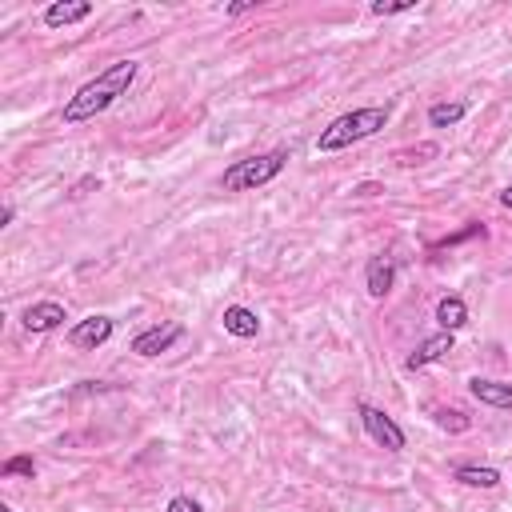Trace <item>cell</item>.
<instances>
[{
	"label": "cell",
	"instance_id": "cell-9",
	"mask_svg": "<svg viewBox=\"0 0 512 512\" xmlns=\"http://www.w3.org/2000/svg\"><path fill=\"white\" fill-rule=\"evenodd\" d=\"M92 16V4L88 0H56L44 8V24L48 28H68V24H80Z\"/></svg>",
	"mask_w": 512,
	"mask_h": 512
},
{
	"label": "cell",
	"instance_id": "cell-13",
	"mask_svg": "<svg viewBox=\"0 0 512 512\" xmlns=\"http://www.w3.org/2000/svg\"><path fill=\"white\" fill-rule=\"evenodd\" d=\"M436 324H440V332L464 328V324H468V304H464L460 296H444V300L436 304Z\"/></svg>",
	"mask_w": 512,
	"mask_h": 512
},
{
	"label": "cell",
	"instance_id": "cell-2",
	"mask_svg": "<svg viewBox=\"0 0 512 512\" xmlns=\"http://www.w3.org/2000/svg\"><path fill=\"white\" fill-rule=\"evenodd\" d=\"M392 108L388 104H368V108H356V112H344L336 116L320 136H316V152H340L364 136H376L384 124H388Z\"/></svg>",
	"mask_w": 512,
	"mask_h": 512
},
{
	"label": "cell",
	"instance_id": "cell-17",
	"mask_svg": "<svg viewBox=\"0 0 512 512\" xmlns=\"http://www.w3.org/2000/svg\"><path fill=\"white\" fill-rule=\"evenodd\" d=\"M168 512H204V508H200L192 496H172V500H168Z\"/></svg>",
	"mask_w": 512,
	"mask_h": 512
},
{
	"label": "cell",
	"instance_id": "cell-12",
	"mask_svg": "<svg viewBox=\"0 0 512 512\" xmlns=\"http://www.w3.org/2000/svg\"><path fill=\"white\" fill-rule=\"evenodd\" d=\"M468 392H472L480 404H488V408H512V384L472 376V380H468Z\"/></svg>",
	"mask_w": 512,
	"mask_h": 512
},
{
	"label": "cell",
	"instance_id": "cell-14",
	"mask_svg": "<svg viewBox=\"0 0 512 512\" xmlns=\"http://www.w3.org/2000/svg\"><path fill=\"white\" fill-rule=\"evenodd\" d=\"M464 112H468L464 100H440V104L428 108V124H432V128H452V124L464 120Z\"/></svg>",
	"mask_w": 512,
	"mask_h": 512
},
{
	"label": "cell",
	"instance_id": "cell-15",
	"mask_svg": "<svg viewBox=\"0 0 512 512\" xmlns=\"http://www.w3.org/2000/svg\"><path fill=\"white\" fill-rule=\"evenodd\" d=\"M456 480L468 484V488H496L500 484V472L496 468H480V464H460L456 468Z\"/></svg>",
	"mask_w": 512,
	"mask_h": 512
},
{
	"label": "cell",
	"instance_id": "cell-3",
	"mask_svg": "<svg viewBox=\"0 0 512 512\" xmlns=\"http://www.w3.org/2000/svg\"><path fill=\"white\" fill-rule=\"evenodd\" d=\"M284 164H288V152H284V148H272V152H260V156H244V160H236L232 168H224L220 188H224V192H252V188H260V184L276 180V176L284 172Z\"/></svg>",
	"mask_w": 512,
	"mask_h": 512
},
{
	"label": "cell",
	"instance_id": "cell-18",
	"mask_svg": "<svg viewBox=\"0 0 512 512\" xmlns=\"http://www.w3.org/2000/svg\"><path fill=\"white\" fill-rule=\"evenodd\" d=\"M412 8V0H404V4H372V16H396V12H408Z\"/></svg>",
	"mask_w": 512,
	"mask_h": 512
},
{
	"label": "cell",
	"instance_id": "cell-8",
	"mask_svg": "<svg viewBox=\"0 0 512 512\" xmlns=\"http://www.w3.org/2000/svg\"><path fill=\"white\" fill-rule=\"evenodd\" d=\"M392 284H396V264H392L388 256H372L368 268H364V288H368V296H372V300H384V296L392 292Z\"/></svg>",
	"mask_w": 512,
	"mask_h": 512
},
{
	"label": "cell",
	"instance_id": "cell-21",
	"mask_svg": "<svg viewBox=\"0 0 512 512\" xmlns=\"http://www.w3.org/2000/svg\"><path fill=\"white\" fill-rule=\"evenodd\" d=\"M500 204H504V208H512V184H508V188L500 192Z\"/></svg>",
	"mask_w": 512,
	"mask_h": 512
},
{
	"label": "cell",
	"instance_id": "cell-6",
	"mask_svg": "<svg viewBox=\"0 0 512 512\" xmlns=\"http://www.w3.org/2000/svg\"><path fill=\"white\" fill-rule=\"evenodd\" d=\"M180 336H184V324H180V320H164V324H152V328L136 332L132 352H136V356H160V352H168Z\"/></svg>",
	"mask_w": 512,
	"mask_h": 512
},
{
	"label": "cell",
	"instance_id": "cell-1",
	"mask_svg": "<svg viewBox=\"0 0 512 512\" xmlns=\"http://www.w3.org/2000/svg\"><path fill=\"white\" fill-rule=\"evenodd\" d=\"M136 72H140V60H116V64H108L100 76H92L88 84H80V88L68 96V104H64V124H84V120L100 116L104 108H112V104L132 88Z\"/></svg>",
	"mask_w": 512,
	"mask_h": 512
},
{
	"label": "cell",
	"instance_id": "cell-4",
	"mask_svg": "<svg viewBox=\"0 0 512 512\" xmlns=\"http://www.w3.org/2000/svg\"><path fill=\"white\" fill-rule=\"evenodd\" d=\"M356 416H360L364 432H368L380 448H388V452H400V448H404V428H400L392 416H384V412L372 408V404H356Z\"/></svg>",
	"mask_w": 512,
	"mask_h": 512
},
{
	"label": "cell",
	"instance_id": "cell-19",
	"mask_svg": "<svg viewBox=\"0 0 512 512\" xmlns=\"http://www.w3.org/2000/svg\"><path fill=\"white\" fill-rule=\"evenodd\" d=\"M12 216H16V208H12V204H4V212H0V228H4V224H12Z\"/></svg>",
	"mask_w": 512,
	"mask_h": 512
},
{
	"label": "cell",
	"instance_id": "cell-22",
	"mask_svg": "<svg viewBox=\"0 0 512 512\" xmlns=\"http://www.w3.org/2000/svg\"><path fill=\"white\" fill-rule=\"evenodd\" d=\"M0 512H12V508H8V504H0Z\"/></svg>",
	"mask_w": 512,
	"mask_h": 512
},
{
	"label": "cell",
	"instance_id": "cell-16",
	"mask_svg": "<svg viewBox=\"0 0 512 512\" xmlns=\"http://www.w3.org/2000/svg\"><path fill=\"white\" fill-rule=\"evenodd\" d=\"M32 472H36L32 456H8V460L0 464V476H32Z\"/></svg>",
	"mask_w": 512,
	"mask_h": 512
},
{
	"label": "cell",
	"instance_id": "cell-20",
	"mask_svg": "<svg viewBox=\"0 0 512 512\" xmlns=\"http://www.w3.org/2000/svg\"><path fill=\"white\" fill-rule=\"evenodd\" d=\"M248 8H252V4H228L224 12H228V16H240V12H248Z\"/></svg>",
	"mask_w": 512,
	"mask_h": 512
},
{
	"label": "cell",
	"instance_id": "cell-5",
	"mask_svg": "<svg viewBox=\"0 0 512 512\" xmlns=\"http://www.w3.org/2000/svg\"><path fill=\"white\" fill-rule=\"evenodd\" d=\"M108 336H112V316H100V312H92L68 328V344L80 352H96L100 344H108Z\"/></svg>",
	"mask_w": 512,
	"mask_h": 512
},
{
	"label": "cell",
	"instance_id": "cell-10",
	"mask_svg": "<svg viewBox=\"0 0 512 512\" xmlns=\"http://www.w3.org/2000/svg\"><path fill=\"white\" fill-rule=\"evenodd\" d=\"M452 344H456V340H452V332H436V336H428V340H424V344L404 360V368H412V372H416V368H428V364H436L440 356H448V352H452Z\"/></svg>",
	"mask_w": 512,
	"mask_h": 512
},
{
	"label": "cell",
	"instance_id": "cell-11",
	"mask_svg": "<svg viewBox=\"0 0 512 512\" xmlns=\"http://www.w3.org/2000/svg\"><path fill=\"white\" fill-rule=\"evenodd\" d=\"M224 332L236 336V340H252L260 332V316L252 308H244V304H228L224 308Z\"/></svg>",
	"mask_w": 512,
	"mask_h": 512
},
{
	"label": "cell",
	"instance_id": "cell-7",
	"mask_svg": "<svg viewBox=\"0 0 512 512\" xmlns=\"http://www.w3.org/2000/svg\"><path fill=\"white\" fill-rule=\"evenodd\" d=\"M68 316H64V304H56V300H36V304H28L24 312H20V324L28 328V332H52V328H60Z\"/></svg>",
	"mask_w": 512,
	"mask_h": 512
}]
</instances>
